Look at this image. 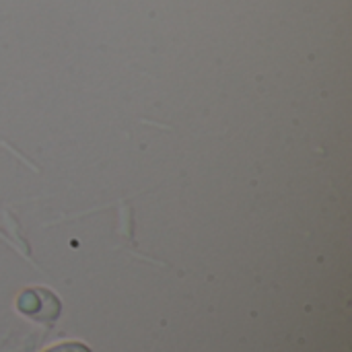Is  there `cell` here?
Returning a JSON list of instances; mask_svg holds the SVG:
<instances>
[{
	"label": "cell",
	"instance_id": "1",
	"mask_svg": "<svg viewBox=\"0 0 352 352\" xmlns=\"http://www.w3.org/2000/svg\"><path fill=\"white\" fill-rule=\"evenodd\" d=\"M16 307L21 314H25L27 318H31L35 322H54L60 316V299L47 289L25 291L19 297Z\"/></svg>",
	"mask_w": 352,
	"mask_h": 352
},
{
	"label": "cell",
	"instance_id": "2",
	"mask_svg": "<svg viewBox=\"0 0 352 352\" xmlns=\"http://www.w3.org/2000/svg\"><path fill=\"white\" fill-rule=\"evenodd\" d=\"M45 352H91V349L82 342H62V344L47 349Z\"/></svg>",
	"mask_w": 352,
	"mask_h": 352
}]
</instances>
